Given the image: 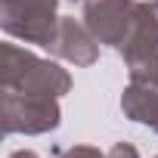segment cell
<instances>
[{"instance_id": "6da1fadb", "label": "cell", "mask_w": 158, "mask_h": 158, "mask_svg": "<svg viewBox=\"0 0 158 158\" xmlns=\"http://www.w3.org/2000/svg\"><path fill=\"white\" fill-rule=\"evenodd\" d=\"M0 84H3V90H13V93H31V96L59 99L62 93H68L71 77L56 62L37 59V56H31L28 50H22L16 44H3Z\"/></svg>"}, {"instance_id": "7a4b0ae2", "label": "cell", "mask_w": 158, "mask_h": 158, "mask_svg": "<svg viewBox=\"0 0 158 158\" xmlns=\"http://www.w3.org/2000/svg\"><path fill=\"white\" fill-rule=\"evenodd\" d=\"M3 31L50 50L59 31L56 0H3Z\"/></svg>"}, {"instance_id": "3957f363", "label": "cell", "mask_w": 158, "mask_h": 158, "mask_svg": "<svg viewBox=\"0 0 158 158\" xmlns=\"http://www.w3.org/2000/svg\"><path fill=\"white\" fill-rule=\"evenodd\" d=\"M56 127H59V106L53 96L3 90V130L6 133H47Z\"/></svg>"}, {"instance_id": "277c9868", "label": "cell", "mask_w": 158, "mask_h": 158, "mask_svg": "<svg viewBox=\"0 0 158 158\" xmlns=\"http://www.w3.org/2000/svg\"><path fill=\"white\" fill-rule=\"evenodd\" d=\"M139 3L136 0H90L84 10V25L99 44L121 47L133 28Z\"/></svg>"}, {"instance_id": "5b68a950", "label": "cell", "mask_w": 158, "mask_h": 158, "mask_svg": "<svg viewBox=\"0 0 158 158\" xmlns=\"http://www.w3.org/2000/svg\"><path fill=\"white\" fill-rule=\"evenodd\" d=\"M121 109L130 121L149 124L158 133V74H136L121 96Z\"/></svg>"}, {"instance_id": "8992f818", "label": "cell", "mask_w": 158, "mask_h": 158, "mask_svg": "<svg viewBox=\"0 0 158 158\" xmlns=\"http://www.w3.org/2000/svg\"><path fill=\"white\" fill-rule=\"evenodd\" d=\"M93 40H96V37L90 34V28L77 25V22L68 19V16H59V31H56V40H53L50 50H53L56 56L74 62V65H93L96 56H99V50H96Z\"/></svg>"}, {"instance_id": "52a82bcc", "label": "cell", "mask_w": 158, "mask_h": 158, "mask_svg": "<svg viewBox=\"0 0 158 158\" xmlns=\"http://www.w3.org/2000/svg\"><path fill=\"white\" fill-rule=\"evenodd\" d=\"M59 158H109V155H102V152L93 149V146H71V149H65Z\"/></svg>"}, {"instance_id": "ba28073f", "label": "cell", "mask_w": 158, "mask_h": 158, "mask_svg": "<svg viewBox=\"0 0 158 158\" xmlns=\"http://www.w3.org/2000/svg\"><path fill=\"white\" fill-rule=\"evenodd\" d=\"M10 158H40L37 152H31V149H19V152H13Z\"/></svg>"}]
</instances>
